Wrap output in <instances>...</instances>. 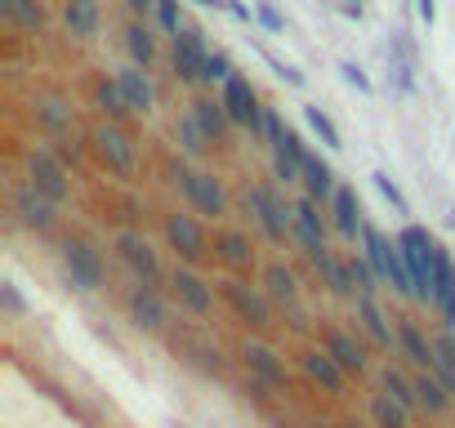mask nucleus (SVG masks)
<instances>
[{"label":"nucleus","instance_id":"obj_38","mask_svg":"<svg viewBox=\"0 0 455 428\" xmlns=\"http://www.w3.org/2000/svg\"><path fill=\"white\" fill-rule=\"evenodd\" d=\"M304 121L313 125V134H317V139H322V143H326L331 152H339V147H344V139H339L335 121H331V116H326L322 107H304Z\"/></svg>","mask_w":455,"mask_h":428},{"label":"nucleus","instance_id":"obj_45","mask_svg":"<svg viewBox=\"0 0 455 428\" xmlns=\"http://www.w3.org/2000/svg\"><path fill=\"white\" fill-rule=\"evenodd\" d=\"M0 299H5V313H14V317H23L28 313V304H23V295H19V286H0Z\"/></svg>","mask_w":455,"mask_h":428},{"label":"nucleus","instance_id":"obj_41","mask_svg":"<svg viewBox=\"0 0 455 428\" xmlns=\"http://www.w3.org/2000/svg\"><path fill=\"white\" fill-rule=\"evenodd\" d=\"M233 76H237V72H233V59H228V54H219V50H214V54L205 59V72H201V81H205V85H228Z\"/></svg>","mask_w":455,"mask_h":428},{"label":"nucleus","instance_id":"obj_10","mask_svg":"<svg viewBox=\"0 0 455 428\" xmlns=\"http://www.w3.org/2000/svg\"><path fill=\"white\" fill-rule=\"evenodd\" d=\"M165 242L179 250V259H188V264H196V259H205L210 250H205V233H201V224L192 219V214H170L165 219Z\"/></svg>","mask_w":455,"mask_h":428},{"label":"nucleus","instance_id":"obj_30","mask_svg":"<svg viewBox=\"0 0 455 428\" xmlns=\"http://www.w3.org/2000/svg\"><path fill=\"white\" fill-rule=\"evenodd\" d=\"M415 392H419V410H428V415H446L451 410V392H446V384L437 375H419Z\"/></svg>","mask_w":455,"mask_h":428},{"label":"nucleus","instance_id":"obj_14","mask_svg":"<svg viewBox=\"0 0 455 428\" xmlns=\"http://www.w3.org/2000/svg\"><path fill=\"white\" fill-rule=\"evenodd\" d=\"M170 290L179 295V304H188L196 317H205L214 308V290L205 286V277H196L192 268H174L170 273Z\"/></svg>","mask_w":455,"mask_h":428},{"label":"nucleus","instance_id":"obj_12","mask_svg":"<svg viewBox=\"0 0 455 428\" xmlns=\"http://www.w3.org/2000/svg\"><path fill=\"white\" fill-rule=\"evenodd\" d=\"M116 255L134 268V277H139L143 286H156V281H161V259H156V250L148 246V237L121 233V237H116Z\"/></svg>","mask_w":455,"mask_h":428},{"label":"nucleus","instance_id":"obj_37","mask_svg":"<svg viewBox=\"0 0 455 428\" xmlns=\"http://www.w3.org/2000/svg\"><path fill=\"white\" fill-rule=\"evenodd\" d=\"M348 281H353V295H375L379 290V273L366 264V255L348 259Z\"/></svg>","mask_w":455,"mask_h":428},{"label":"nucleus","instance_id":"obj_46","mask_svg":"<svg viewBox=\"0 0 455 428\" xmlns=\"http://www.w3.org/2000/svg\"><path fill=\"white\" fill-rule=\"evenodd\" d=\"M339 72H344V81H348V85H357L362 94H371V76H366V72H362L357 63H344Z\"/></svg>","mask_w":455,"mask_h":428},{"label":"nucleus","instance_id":"obj_26","mask_svg":"<svg viewBox=\"0 0 455 428\" xmlns=\"http://www.w3.org/2000/svg\"><path fill=\"white\" fill-rule=\"evenodd\" d=\"M214 255H219L228 268H251V264H255V246H251V237H242V233H219V237H214Z\"/></svg>","mask_w":455,"mask_h":428},{"label":"nucleus","instance_id":"obj_50","mask_svg":"<svg viewBox=\"0 0 455 428\" xmlns=\"http://www.w3.org/2000/svg\"><path fill=\"white\" fill-rule=\"evenodd\" d=\"M348 14H362V0H348Z\"/></svg>","mask_w":455,"mask_h":428},{"label":"nucleus","instance_id":"obj_8","mask_svg":"<svg viewBox=\"0 0 455 428\" xmlns=\"http://www.w3.org/2000/svg\"><path fill=\"white\" fill-rule=\"evenodd\" d=\"M125 313H130V321H134L139 330H148V335H156V330L170 326V308H165V299L156 295V286H143V281L125 295Z\"/></svg>","mask_w":455,"mask_h":428},{"label":"nucleus","instance_id":"obj_18","mask_svg":"<svg viewBox=\"0 0 455 428\" xmlns=\"http://www.w3.org/2000/svg\"><path fill=\"white\" fill-rule=\"evenodd\" d=\"M188 201L201 210V214H210V219H219V214H228V196H223V183L214 178V174H192V183H188Z\"/></svg>","mask_w":455,"mask_h":428},{"label":"nucleus","instance_id":"obj_20","mask_svg":"<svg viewBox=\"0 0 455 428\" xmlns=\"http://www.w3.org/2000/svg\"><path fill=\"white\" fill-rule=\"evenodd\" d=\"M304 192H308L317 205H322V201L331 205V201H335V192H339V183H335V170H331L322 156H313V152L304 156Z\"/></svg>","mask_w":455,"mask_h":428},{"label":"nucleus","instance_id":"obj_51","mask_svg":"<svg viewBox=\"0 0 455 428\" xmlns=\"http://www.w3.org/2000/svg\"><path fill=\"white\" fill-rule=\"evenodd\" d=\"M196 5H214L219 10V5H228V0H196Z\"/></svg>","mask_w":455,"mask_h":428},{"label":"nucleus","instance_id":"obj_3","mask_svg":"<svg viewBox=\"0 0 455 428\" xmlns=\"http://www.w3.org/2000/svg\"><path fill=\"white\" fill-rule=\"evenodd\" d=\"M28 187H36L45 201L63 205L68 192H72V178H68V170H63V161L54 152L36 147V152H28Z\"/></svg>","mask_w":455,"mask_h":428},{"label":"nucleus","instance_id":"obj_6","mask_svg":"<svg viewBox=\"0 0 455 428\" xmlns=\"http://www.w3.org/2000/svg\"><path fill=\"white\" fill-rule=\"evenodd\" d=\"M223 107H228V116H233L237 125H246L255 139H264V103L255 99V90H251V81L246 76H233L223 85Z\"/></svg>","mask_w":455,"mask_h":428},{"label":"nucleus","instance_id":"obj_35","mask_svg":"<svg viewBox=\"0 0 455 428\" xmlns=\"http://www.w3.org/2000/svg\"><path fill=\"white\" fill-rule=\"evenodd\" d=\"M36 116L54 130V134H63V130H72V107L63 103V99H54V94H45V99H36Z\"/></svg>","mask_w":455,"mask_h":428},{"label":"nucleus","instance_id":"obj_4","mask_svg":"<svg viewBox=\"0 0 455 428\" xmlns=\"http://www.w3.org/2000/svg\"><path fill=\"white\" fill-rule=\"evenodd\" d=\"M90 143H94L99 161H103L112 174H121V178H134V170H139V156H134V143H130V134H125L121 125H99Z\"/></svg>","mask_w":455,"mask_h":428},{"label":"nucleus","instance_id":"obj_42","mask_svg":"<svg viewBox=\"0 0 455 428\" xmlns=\"http://www.w3.org/2000/svg\"><path fill=\"white\" fill-rule=\"evenodd\" d=\"M156 23H161L165 36L179 41V32L188 28V23H183V10H179V0H156Z\"/></svg>","mask_w":455,"mask_h":428},{"label":"nucleus","instance_id":"obj_27","mask_svg":"<svg viewBox=\"0 0 455 428\" xmlns=\"http://www.w3.org/2000/svg\"><path fill=\"white\" fill-rule=\"evenodd\" d=\"M384 397H393V401L415 419V410H419V392H415V379H406L397 366H388V370H384Z\"/></svg>","mask_w":455,"mask_h":428},{"label":"nucleus","instance_id":"obj_44","mask_svg":"<svg viewBox=\"0 0 455 428\" xmlns=\"http://www.w3.org/2000/svg\"><path fill=\"white\" fill-rule=\"evenodd\" d=\"M255 19H259V23H264L268 32H277V36L286 32V19H282V14L273 10V0H259V5H255Z\"/></svg>","mask_w":455,"mask_h":428},{"label":"nucleus","instance_id":"obj_33","mask_svg":"<svg viewBox=\"0 0 455 428\" xmlns=\"http://www.w3.org/2000/svg\"><path fill=\"white\" fill-rule=\"evenodd\" d=\"M0 10H5L19 28H28V32H41V28H45V10H41V0H0Z\"/></svg>","mask_w":455,"mask_h":428},{"label":"nucleus","instance_id":"obj_22","mask_svg":"<svg viewBox=\"0 0 455 428\" xmlns=\"http://www.w3.org/2000/svg\"><path fill=\"white\" fill-rule=\"evenodd\" d=\"M357 321L366 326V335H371L379 348H397V335H393V326L384 321V313H379L375 295H357Z\"/></svg>","mask_w":455,"mask_h":428},{"label":"nucleus","instance_id":"obj_53","mask_svg":"<svg viewBox=\"0 0 455 428\" xmlns=\"http://www.w3.org/2000/svg\"><path fill=\"white\" fill-rule=\"evenodd\" d=\"M344 428H357V424H344Z\"/></svg>","mask_w":455,"mask_h":428},{"label":"nucleus","instance_id":"obj_34","mask_svg":"<svg viewBox=\"0 0 455 428\" xmlns=\"http://www.w3.org/2000/svg\"><path fill=\"white\" fill-rule=\"evenodd\" d=\"M371 424H375V428H411V415H406L393 397L379 392V397L371 401Z\"/></svg>","mask_w":455,"mask_h":428},{"label":"nucleus","instance_id":"obj_31","mask_svg":"<svg viewBox=\"0 0 455 428\" xmlns=\"http://www.w3.org/2000/svg\"><path fill=\"white\" fill-rule=\"evenodd\" d=\"M433 348H437V357H433V370L428 375H437L446 384V392L455 397V335H437Z\"/></svg>","mask_w":455,"mask_h":428},{"label":"nucleus","instance_id":"obj_40","mask_svg":"<svg viewBox=\"0 0 455 428\" xmlns=\"http://www.w3.org/2000/svg\"><path fill=\"white\" fill-rule=\"evenodd\" d=\"M295 224H299V228H313V233L326 237V214H322V205H317L313 196L295 201Z\"/></svg>","mask_w":455,"mask_h":428},{"label":"nucleus","instance_id":"obj_13","mask_svg":"<svg viewBox=\"0 0 455 428\" xmlns=\"http://www.w3.org/2000/svg\"><path fill=\"white\" fill-rule=\"evenodd\" d=\"M299 361H304V375H308L322 392H331V397H344V392H348V375L339 370V361H335L326 348H308Z\"/></svg>","mask_w":455,"mask_h":428},{"label":"nucleus","instance_id":"obj_2","mask_svg":"<svg viewBox=\"0 0 455 428\" xmlns=\"http://www.w3.org/2000/svg\"><path fill=\"white\" fill-rule=\"evenodd\" d=\"M246 205H251V214L259 219V228L268 233V242H286V237H295V205H286L273 187H264V183H255L251 192H246Z\"/></svg>","mask_w":455,"mask_h":428},{"label":"nucleus","instance_id":"obj_9","mask_svg":"<svg viewBox=\"0 0 455 428\" xmlns=\"http://www.w3.org/2000/svg\"><path fill=\"white\" fill-rule=\"evenodd\" d=\"M242 361H246V370L255 375V384H264V388H273V392H291L286 361H282L268 344H246V348H242Z\"/></svg>","mask_w":455,"mask_h":428},{"label":"nucleus","instance_id":"obj_17","mask_svg":"<svg viewBox=\"0 0 455 428\" xmlns=\"http://www.w3.org/2000/svg\"><path fill=\"white\" fill-rule=\"evenodd\" d=\"M331 224H335V233L348 237V242L362 237L366 219H362V205H357V192H353V187H339V192H335V201H331Z\"/></svg>","mask_w":455,"mask_h":428},{"label":"nucleus","instance_id":"obj_28","mask_svg":"<svg viewBox=\"0 0 455 428\" xmlns=\"http://www.w3.org/2000/svg\"><path fill=\"white\" fill-rule=\"evenodd\" d=\"M72 36H99V0H68L63 10Z\"/></svg>","mask_w":455,"mask_h":428},{"label":"nucleus","instance_id":"obj_36","mask_svg":"<svg viewBox=\"0 0 455 428\" xmlns=\"http://www.w3.org/2000/svg\"><path fill=\"white\" fill-rule=\"evenodd\" d=\"M99 107H103L112 121H125V116H130V99H125L121 81H99Z\"/></svg>","mask_w":455,"mask_h":428},{"label":"nucleus","instance_id":"obj_52","mask_svg":"<svg viewBox=\"0 0 455 428\" xmlns=\"http://www.w3.org/2000/svg\"><path fill=\"white\" fill-rule=\"evenodd\" d=\"M308 428H335V424H308Z\"/></svg>","mask_w":455,"mask_h":428},{"label":"nucleus","instance_id":"obj_25","mask_svg":"<svg viewBox=\"0 0 455 428\" xmlns=\"http://www.w3.org/2000/svg\"><path fill=\"white\" fill-rule=\"evenodd\" d=\"M192 116H196V125L210 134V143H223V134H228V107H223V99H196L192 103Z\"/></svg>","mask_w":455,"mask_h":428},{"label":"nucleus","instance_id":"obj_5","mask_svg":"<svg viewBox=\"0 0 455 428\" xmlns=\"http://www.w3.org/2000/svg\"><path fill=\"white\" fill-rule=\"evenodd\" d=\"M223 299L233 304V313H237L251 330H273V326H277V321H273V299L259 295V290L246 286V281H223Z\"/></svg>","mask_w":455,"mask_h":428},{"label":"nucleus","instance_id":"obj_29","mask_svg":"<svg viewBox=\"0 0 455 428\" xmlns=\"http://www.w3.org/2000/svg\"><path fill=\"white\" fill-rule=\"evenodd\" d=\"M125 50H130V59H134V67H152V59H156V36L143 28V23H130L125 28Z\"/></svg>","mask_w":455,"mask_h":428},{"label":"nucleus","instance_id":"obj_11","mask_svg":"<svg viewBox=\"0 0 455 428\" xmlns=\"http://www.w3.org/2000/svg\"><path fill=\"white\" fill-rule=\"evenodd\" d=\"M205 59H210V50H205V32L183 28L179 41H174V72H179V81L196 85L201 72H205Z\"/></svg>","mask_w":455,"mask_h":428},{"label":"nucleus","instance_id":"obj_47","mask_svg":"<svg viewBox=\"0 0 455 428\" xmlns=\"http://www.w3.org/2000/svg\"><path fill=\"white\" fill-rule=\"evenodd\" d=\"M415 10H419V23L433 28V19H437V5H433V0H415Z\"/></svg>","mask_w":455,"mask_h":428},{"label":"nucleus","instance_id":"obj_48","mask_svg":"<svg viewBox=\"0 0 455 428\" xmlns=\"http://www.w3.org/2000/svg\"><path fill=\"white\" fill-rule=\"evenodd\" d=\"M228 14H233V19H242V23H251V10L242 5V0H228V5H223Z\"/></svg>","mask_w":455,"mask_h":428},{"label":"nucleus","instance_id":"obj_49","mask_svg":"<svg viewBox=\"0 0 455 428\" xmlns=\"http://www.w3.org/2000/svg\"><path fill=\"white\" fill-rule=\"evenodd\" d=\"M125 5H130L134 14H148V10H156V0H125Z\"/></svg>","mask_w":455,"mask_h":428},{"label":"nucleus","instance_id":"obj_23","mask_svg":"<svg viewBox=\"0 0 455 428\" xmlns=\"http://www.w3.org/2000/svg\"><path fill=\"white\" fill-rule=\"evenodd\" d=\"M397 348H402V353H406V361H415L424 375L433 370V357H437V348H433V344L419 335V326H415V321H402V326H397Z\"/></svg>","mask_w":455,"mask_h":428},{"label":"nucleus","instance_id":"obj_24","mask_svg":"<svg viewBox=\"0 0 455 428\" xmlns=\"http://www.w3.org/2000/svg\"><path fill=\"white\" fill-rule=\"evenodd\" d=\"M121 90H125V99H130V112H152V103H156V90H152V81H148V72L143 67H125L121 76Z\"/></svg>","mask_w":455,"mask_h":428},{"label":"nucleus","instance_id":"obj_21","mask_svg":"<svg viewBox=\"0 0 455 428\" xmlns=\"http://www.w3.org/2000/svg\"><path fill=\"white\" fill-rule=\"evenodd\" d=\"M264 295L282 308H299V281L286 264H268L264 268Z\"/></svg>","mask_w":455,"mask_h":428},{"label":"nucleus","instance_id":"obj_7","mask_svg":"<svg viewBox=\"0 0 455 428\" xmlns=\"http://www.w3.org/2000/svg\"><path fill=\"white\" fill-rule=\"evenodd\" d=\"M63 268H68L76 290H103V281H108L99 250H90L85 242H63Z\"/></svg>","mask_w":455,"mask_h":428},{"label":"nucleus","instance_id":"obj_15","mask_svg":"<svg viewBox=\"0 0 455 428\" xmlns=\"http://www.w3.org/2000/svg\"><path fill=\"white\" fill-rule=\"evenodd\" d=\"M14 214H19V224L32 228V233H50L54 228V201H45L36 187H19Z\"/></svg>","mask_w":455,"mask_h":428},{"label":"nucleus","instance_id":"obj_1","mask_svg":"<svg viewBox=\"0 0 455 428\" xmlns=\"http://www.w3.org/2000/svg\"><path fill=\"white\" fill-rule=\"evenodd\" d=\"M397 246H402V255H406V268H411V277H415V299L419 304H433V281H437V242L424 233V228H402V237H397Z\"/></svg>","mask_w":455,"mask_h":428},{"label":"nucleus","instance_id":"obj_43","mask_svg":"<svg viewBox=\"0 0 455 428\" xmlns=\"http://www.w3.org/2000/svg\"><path fill=\"white\" fill-rule=\"evenodd\" d=\"M371 178H375V187L384 192V201H388V205H393L397 214H411V205H406V196H402V187H397V183H393L388 174H371Z\"/></svg>","mask_w":455,"mask_h":428},{"label":"nucleus","instance_id":"obj_32","mask_svg":"<svg viewBox=\"0 0 455 428\" xmlns=\"http://www.w3.org/2000/svg\"><path fill=\"white\" fill-rule=\"evenodd\" d=\"M313 264H317V273L326 277V286H331V295H353V281H348V264H339L331 250H322V255H313Z\"/></svg>","mask_w":455,"mask_h":428},{"label":"nucleus","instance_id":"obj_19","mask_svg":"<svg viewBox=\"0 0 455 428\" xmlns=\"http://www.w3.org/2000/svg\"><path fill=\"white\" fill-rule=\"evenodd\" d=\"M326 353L339 361V370L344 375H366V348L353 339V335H344V330H326Z\"/></svg>","mask_w":455,"mask_h":428},{"label":"nucleus","instance_id":"obj_16","mask_svg":"<svg viewBox=\"0 0 455 428\" xmlns=\"http://www.w3.org/2000/svg\"><path fill=\"white\" fill-rule=\"evenodd\" d=\"M428 308H437L442 321H446V330L455 335V264L446 259L442 246H437V281H433V304Z\"/></svg>","mask_w":455,"mask_h":428},{"label":"nucleus","instance_id":"obj_39","mask_svg":"<svg viewBox=\"0 0 455 428\" xmlns=\"http://www.w3.org/2000/svg\"><path fill=\"white\" fill-rule=\"evenodd\" d=\"M179 143H183L188 156H201V152L210 147V134L196 125V116H183V121H179Z\"/></svg>","mask_w":455,"mask_h":428}]
</instances>
